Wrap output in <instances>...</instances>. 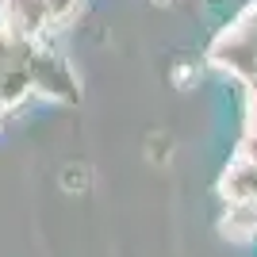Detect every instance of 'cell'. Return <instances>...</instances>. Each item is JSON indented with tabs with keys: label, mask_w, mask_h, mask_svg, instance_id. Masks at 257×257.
Listing matches in <instances>:
<instances>
[{
	"label": "cell",
	"mask_w": 257,
	"mask_h": 257,
	"mask_svg": "<svg viewBox=\"0 0 257 257\" xmlns=\"http://www.w3.org/2000/svg\"><path fill=\"white\" fill-rule=\"evenodd\" d=\"M196 73H200L196 65H181V69H177V85H181V88H188V85H192V77H196Z\"/></svg>",
	"instance_id": "obj_4"
},
{
	"label": "cell",
	"mask_w": 257,
	"mask_h": 257,
	"mask_svg": "<svg viewBox=\"0 0 257 257\" xmlns=\"http://www.w3.org/2000/svg\"><path fill=\"white\" fill-rule=\"evenodd\" d=\"M77 0H4V20L8 31L27 39V35H43L46 27L69 20Z\"/></svg>",
	"instance_id": "obj_2"
},
{
	"label": "cell",
	"mask_w": 257,
	"mask_h": 257,
	"mask_svg": "<svg viewBox=\"0 0 257 257\" xmlns=\"http://www.w3.org/2000/svg\"><path fill=\"white\" fill-rule=\"evenodd\" d=\"M154 4H173V0H154Z\"/></svg>",
	"instance_id": "obj_5"
},
{
	"label": "cell",
	"mask_w": 257,
	"mask_h": 257,
	"mask_svg": "<svg viewBox=\"0 0 257 257\" xmlns=\"http://www.w3.org/2000/svg\"><path fill=\"white\" fill-rule=\"evenodd\" d=\"M50 69H65V65L58 62V58H50L46 50H39L35 43L20 39V35H0V111L35 85L43 88V92L73 88L69 73L54 81Z\"/></svg>",
	"instance_id": "obj_1"
},
{
	"label": "cell",
	"mask_w": 257,
	"mask_h": 257,
	"mask_svg": "<svg viewBox=\"0 0 257 257\" xmlns=\"http://www.w3.org/2000/svg\"><path fill=\"white\" fill-rule=\"evenodd\" d=\"M88 177H92V173H88V165L69 161V165L62 169V188H65V192H85V188H88Z\"/></svg>",
	"instance_id": "obj_3"
}]
</instances>
